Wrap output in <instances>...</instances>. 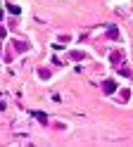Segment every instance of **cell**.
Returning a JSON list of instances; mask_svg holds the SVG:
<instances>
[{
  "label": "cell",
  "mask_w": 133,
  "mask_h": 147,
  "mask_svg": "<svg viewBox=\"0 0 133 147\" xmlns=\"http://www.w3.org/2000/svg\"><path fill=\"white\" fill-rule=\"evenodd\" d=\"M14 48H17V50H19V52H24V50H26V48H29V45H26V43H19V40H17V43H14Z\"/></svg>",
  "instance_id": "1"
},
{
  "label": "cell",
  "mask_w": 133,
  "mask_h": 147,
  "mask_svg": "<svg viewBox=\"0 0 133 147\" xmlns=\"http://www.w3.org/2000/svg\"><path fill=\"white\" fill-rule=\"evenodd\" d=\"M112 90H114V83H112V81H107V83H105V93H112Z\"/></svg>",
  "instance_id": "2"
}]
</instances>
